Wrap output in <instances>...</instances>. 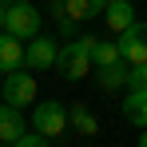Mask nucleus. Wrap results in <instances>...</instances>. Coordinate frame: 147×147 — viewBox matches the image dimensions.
Masks as SVG:
<instances>
[{"mask_svg":"<svg viewBox=\"0 0 147 147\" xmlns=\"http://www.w3.org/2000/svg\"><path fill=\"white\" fill-rule=\"evenodd\" d=\"M68 123H72V127H76V131H80V135H88V139H92V135H96V131H99V123H96V115H92V111H88L84 103H76V107H68Z\"/></svg>","mask_w":147,"mask_h":147,"instance_id":"nucleus-12","label":"nucleus"},{"mask_svg":"<svg viewBox=\"0 0 147 147\" xmlns=\"http://www.w3.org/2000/svg\"><path fill=\"white\" fill-rule=\"evenodd\" d=\"M20 135H24V115H20V107H12V103L0 99V143H16Z\"/></svg>","mask_w":147,"mask_h":147,"instance_id":"nucleus-9","label":"nucleus"},{"mask_svg":"<svg viewBox=\"0 0 147 147\" xmlns=\"http://www.w3.org/2000/svg\"><path fill=\"white\" fill-rule=\"evenodd\" d=\"M123 115L135 127H147V92H127L123 96Z\"/></svg>","mask_w":147,"mask_h":147,"instance_id":"nucleus-11","label":"nucleus"},{"mask_svg":"<svg viewBox=\"0 0 147 147\" xmlns=\"http://www.w3.org/2000/svg\"><path fill=\"white\" fill-rule=\"evenodd\" d=\"M103 20H107L111 32H127V28L135 24V8H131V0H111L107 12H103Z\"/></svg>","mask_w":147,"mask_h":147,"instance_id":"nucleus-10","label":"nucleus"},{"mask_svg":"<svg viewBox=\"0 0 147 147\" xmlns=\"http://www.w3.org/2000/svg\"><path fill=\"white\" fill-rule=\"evenodd\" d=\"M127 88H131V92H147V64H131Z\"/></svg>","mask_w":147,"mask_h":147,"instance_id":"nucleus-15","label":"nucleus"},{"mask_svg":"<svg viewBox=\"0 0 147 147\" xmlns=\"http://www.w3.org/2000/svg\"><path fill=\"white\" fill-rule=\"evenodd\" d=\"M40 24H44V16H40L32 4H8V12H4V32H12V36H20V40L40 36Z\"/></svg>","mask_w":147,"mask_h":147,"instance_id":"nucleus-4","label":"nucleus"},{"mask_svg":"<svg viewBox=\"0 0 147 147\" xmlns=\"http://www.w3.org/2000/svg\"><path fill=\"white\" fill-rule=\"evenodd\" d=\"M32 131H40V135H64L68 131V107L64 103H56V99H44V103H36V111H32Z\"/></svg>","mask_w":147,"mask_h":147,"instance_id":"nucleus-3","label":"nucleus"},{"mask_svg":"<svg viewBox=\"0 0 147 147\" xmlns=\"http://www.w3.org/2000/svg\"><path fill=\"white\" fill-rule=\"evenodd\" d=\"M72 20H92V0H64Z\"/></svg>","mask_w":147,"mask_h":147,"instance_id":"nucleus-14","label":"nucleus"},{"mask_svg":"<svg viewBox=\"0 0 147 147\" xmlns=\"http://www.w3.org/2000/svg\"><path fill=\"white\" fill-rule=\"evenodd\" d=\"M56 60H60V44L52 40V36H32L24 48V68L32 72H44V68H56Z\"/></svg>","mask_w":147,"mask_h":147,"instance_id":"nucleus-5","label":"nucleus"},{"mask_svg":"<svg viewBox=\"0 0 147 147\" xmlns=\"http://www.w3.org/2000/svg\"><path fill=\"white\" fill-rule=\"evenodd\" d=\"M44 139H48V135H40V131H24V135H20L12 147H48Z\"/></svg>","mask_w":147,"mask_h":147,"instance_id":"nucleus-16","label":"nucleus"},{"mask_svg":"<svg viewBox=\"0 0 147 147\" xmlns=\"http://www.w3.org/2000/svg\"><path fill=\"white\" fill-rule=\"evenodd\" d=\"M4 12H8V4L0 0V32H4Z\"/></svg>","mask_w":147,"mask_h":147,"instance_id":"nucleus-18","label":"nucleus"},{"mask_svg":"<svg viewBox=\"0 0 147 147\" xmlns=\"http://www.w3.org/2000/svg\"><path fill=\"white\" fill-rule=\"evenodd\" d=\"M8 4H32V0H8Z\"/></svg>","mask_w":147,"mask_h":147,"instance_id":"nucleus-20","label":"nucleus"},{"mask_svg":"<svg viewBox=\"0 0 147 147\" xmlns=\"http://www.w3.org/2000/svg\"><path fill=\"white\" fill-rule=\"evenodd\" d=\"M96 36H76L68 44H60V60H56V68L64 80H84L88 68H92V52H96Z\"/></svg>","mask_w":147,"mask_h":147,"instance_id":"nucleus-1","label":"nucleus"},{"mask_svg":"<svg viewBox=\"0 0 147 147\" xmlns=\"http://www.w3.org/2000/svg\"><path fill=\"white\" fill-rule=\"evenodd\" d=\"M119 52L127 64H147V24L135 20L127 32H119Z\"/></svg>","mask_w":147,"mask_h":147,"instance_id":"nucleus-6","label":"nucleus"},{"mask_svg":"<svg viewBox=\"0 0 147 147\" xmlns=\"http://www.w3.org/2000/svg\"><path fill=\"white\" fill-rule=\"evenodd\" d=\"M123 52H119V40H99L96 52H92V64L96 68H107V64H119Z\"/></svg>","mask_w":147,"mask_h":147,"instance_id":"nucleus-13","label":"nucleus"},{"mask_svg":"<svg viewBox=\"0 0 147 147\" xmlns=\"http://www.w3.org/2000/svg\"><path fill=\"white\" fill-rule=\"evenodd\" d=\"M107 4H111V0H92V16H103V12H107Z\"/></svg>","mask_w":147,"mask_h":147,"instance_id":"nucleus-17","label":"nucleus"},{"mask_svg":"<svg viewBox=\"0 0 147 147\" xmlns=\"http://www.w3.org/2000/svg\"><path fill=\"white\" fill-rule=\"evenodd\" d=\"M127 76H131V64H127V60H119V64H107V68H99L96 88L103 92V96H111V92L127 88Z\"/></svg>","mask_w":147,"mask_h":147,"instance_id":"nucleus-7","label":"nucleus"},{"mask_svg":"<svg viewBox=\"0 0 147 147\" xmlns=\"http://www.w3.org/2000/svg\"><path fill=\"white\" fill-rule=\"evenodd\" d=\"M16 68H24V44H20V36H12V32H0V72H16Z\"/></svg>","mask_w":147,"mask_h":147,"instance_id":"nucleus-8","label":"nucleus"},{"mask_svg":"<svg viewBox=\"0 0 147 147\" xmlns=\"http://www.w3.org/2000/svg\"><path fill=\"white\" fill-rule=\"evenodd\" d=\"M139 147H147V127H143V135H139Z\"/></svg>","mask_w":147,"mask_h":147,"instance_id":"nucleus-19","label":"nucleus"},{"mask_svg":"<svg viewBox=\"0 0 147 147\" xmlns=\"http://www.w3.org/2000/svg\"><path fill=\"white\" fill-rule=\"evenodd\" d=\"M0 99L4 103H12V107H32L36 103V76H32V68H16V72L4 76V84H0Z\"/></svg>","mask_w":147,"mask_h":147,"instance_id":"nucleus-2","label":"nucleus"}]
</instances>
